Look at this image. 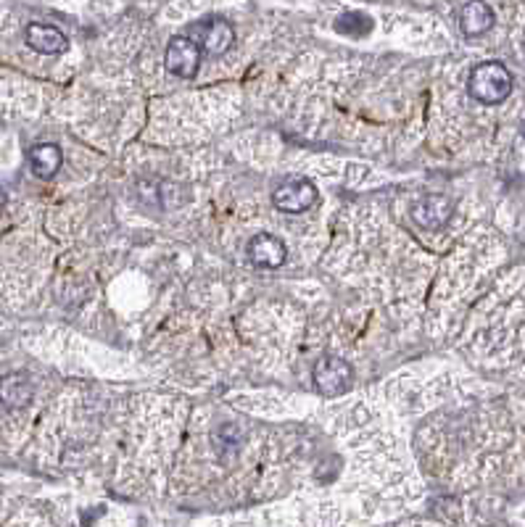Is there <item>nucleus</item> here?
I'll return each mask as SVG.
<instances>
[{
	"label": "nucleus",
	"mask_w": 525,
	"mask_h": 527,
	"mask_svg": "<svg viewBox=\"0 0 525 527\" xmlns=\"http://www.w3.org/2000/svg\"><path fill=\"white\" fill-rule=\"evenodd\" d=\"M467 88H470V96L478 104L497 105L510 98V93H513V74H510V69L505 64L486 61V64H478L470 72Z\"/></svg>",
	"instance_id": "1"
},
{
	"label": "nucleus",
	"mask_w": 525,
	"mask_h": 527,
	"mask_svg": "<svg viewBox=\"0 0 525 527\" xmlns=\"http://www.w3.org/2000/svg\"><path fill=\"white\" fill-rule=\"evenodd\" d=\"M351 380H354V369L341 356H327V359H322L315 367L317 391L322 396H327V399L346 393L351 388Z\"/></svg>",
	"instance_id": "2"
},
{
	"label": "nucleus",
	"mask_w": 525,
	"mask_h": 527,
	"mask_svg": "<svg viewBox=\"0 0 525 527\" xmlns=\"http://www.w3.org/2000/svg\"><path fill=\"white\" fill-rule=\"evenodd\" d=\"M193 43L207 50L209 56H222L232 48L235 43V29L224 21V19H207L191 27Z\"/></svg>",
	"instance_id": "3"
},
{
	"label": "nucleus",
	"mask_w": 525,
	"mask_h": 527,
	"mask_svg": "<svg viewBox=\"0 0 525 527\" xmlns=\"http://www.w3.org/2000/svg\"><path fill=\"white\" fill-rule=\"evenodd\" d=\"M317 198H319V193H317V188L310 180H288L272 196L275 206L286 211V213H299V211L312 209Z\"/></svg>",
	"instance_id": "4"
},
{
	"label": "nucleus",
	"mask_w": 525,
	"mask_h": 527,
	"mask_svg": "<svg viewBox=\"0 0 525 527\" xmlns=\"http://www.w3.org/2000/svg\"><path fill=\"white\" fill-rule=\"evenodd\" d=\"M201 64V48L191 40V37H175L167 45V69L183 80L196 77Z\"/></svg>",
	"instance_id": "5"
},
{
	"label": "nucleus",
	"mask_w": 525,
	"mask_h": 527,
	"mask_svg": "<svg viewBox=\"0 0 525 527\" xmlns=\"http://www.w3.org/2000/svg\"><path fill=\"white\" fill-rule=\"evenodd\" d=\"M248 261L259 269H278L286 261V243L270 232H259L248 240Z\"/></svg>",
	"instance_id": "6"
},
{
	"label": "nucleus",
	"mask_w": 525,
	"mask_h": 527,
	"mask_svg": "<svg viewBox=\"0 0 525 527\" xmlns=\"http://www.w3.org/2000/svg\"><path fill=\"white\" fill-rule=\"evenodd\" d=\"M27 37V45L43 56H56V53H64L67 50V35L53 27V24H40V21H32L24 32Z\"/></svg>",
	"instance_id": "7"
},
{
	"label": "nucleus",
	"mask_w": 525,
	"mask_h": 527,
	"mask_svg": "<svg viewBox=\"0 0 525 527\" xmlns=\"http://www.w3.org/2000/svg\"><path fill=\"white\" fill-rule=\"evenodd\" d=\"M451 216V201L443 196H425L412 206V219L422 229H441Z\"/></svg>",
	"instance_id": "8"
},
{
	"label": "nucleus",
	"mask_w": 525,
	"mask_h": 527,
	"mask_svg": "<svg viewBox=\"0 0 525 527\" xmlns=\"http://www.w3.org/2000/svg\"><path fill=\"white\" fill-rule=\"evenodd\" d=\"M32 396H35V388H32V383H29L27 375H16L13 372V375H5L0 380V404L5 409L19 412V409L29 407Z\"/></svg>",
	"instance_id": "9"
},
{
	"label": "nucleus",
	"mask_w": 525,
	"mask_h": 527,
	"mask_svg": "<svg viewBox=\"0 0 525 527\" xmlns=\"http://www.w3.org/2000/svg\"><path fill=\"white\" fill-rule=\"evenodd\" d=\"M64 164V156H61V148L53 145V143H43V145H35L29 148V167L35 172V177L40 180H51L59 174Z\"/></svg>",
	"instance_id": "10"
},
{
	"label": "nucleus",
	"mask_w": 525,
	"mask_h": 527,
	"mask_svg": "<svg viewBox=\"0 0 525 527\" xmlns=\"http://www.w3.org/2000/svg\"><path fill=\"white\" fill-rule=\"evenodd\" d=\"M459 27L467 37H481L494 27V8L486 3H467L459 13Z\"/></svg>",
	"instance_id": "11"
},
{
	"label": "nucleus",
	"mask_w": 525,
	"mask_h": 527,
	"mask_svg": "<svg viewBox=\"0 0 525 527\" xmlns=\"http://www.w3.org/2000/svg\"><path fill=\"white\" fill-rule=\"evenodd\" d=\"M370 27H372V21H370V16H364V13H343V16L335 21V29H338L341 35H349V37H359V35L370 32Z\"/></svg>",
	"instance_id": "12"
},
{
	"label": "nucleus",
	"mask_w": 525,
	"mask_h": 527,
	"mask_svg": "<svg viewBox=\"0 0 525 527\" xmlns=\"http://www.w3.org/2000/svg\"><path fill=\"white\" fill-rule=\"evenodd\" d=\"M3 206H5V196H3V190H0V211H3Z\"/></svg>",
	"instance_id": "13"
}]
</instances>
